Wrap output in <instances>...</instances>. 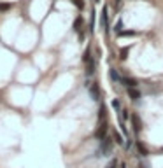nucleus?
Here are the masks:
<instances>
[{
  "label": "nucleus",
  "mask_w": 163,
  "mask_h": 168,
  "mask_svg": "<svg viewBox=\"0 0 163 168\" xmlns=\"http://www.w3.org/2000/svg\"><path fill=\"white\" fill-rule=\"evenodd\" d=\"M83 61L86 63V74L88 75H93V72H95V61H93L91 54H90V49H86L84 54H83Z\"/></svg>",
  "instance_id": "f257e3e1"
},
{
  "label": "nucleus",
  "mask_w": 163,
  "mask_h": 168,
  "mask_svg": "<svg viewBox=\"0 0 163 168\" xmlns=\"http://www.w3.org/2000/svg\"><path fill=\"white\" fill-rule=\"evenodd\" d=\"M107 135V121H104V123H100V126L97 128V131H95V137L98 140H104Z\"/></svg>",
  "instance_id": "f03ea898"
},
{
  "label": "nucleus",
  "mask_w": 163,
  "mask_h": 168,
  "mask_svg": "<svg viewBox=\"0 0 163 168\" xmlns=\"http://www.w3.org/2000/svg\"><path fill=\"white\" fill-rule=\"evenodd\" d=\"M130 119H132V124H133V131H135V133H140V131H142L140 117H139L137 114H132V116H130Z\"/></svg>",
  "instance_id": "7ed1b4c3"
},
{
  "label": "nucleus",
  "mask_w": 163,
  "mask_h": 168,
  "mask_svg": "<svg viewBox=\"0 0 163 168\" xmlns=\"http://www.w3.org/2000/svg\"><path fill=\"white\" fill-rule=\"evenodd\" d=\"M121 82L125 84L126 88H137V81L132 77H121Z\"/></svg>",
  "instance_id": "20e7f679"
},
{
  "label": "nucleus",
  "mask_w": 163,
  "mask_h": 168,
  "mask_svg": "<svg viewBox=\"0 0 163 168\" xmlns=\"http://www.w3.org/2000/svg\"><path fill=\"white\" fill-rule=\"evenodd\" d=\"M137 151H139V154H140V156H147V154H149L147 147L144 145L142 142H137Z\"/></svg>",
  "instance_id": "39448f33"
},
{
  "label": "nucleus",
  "mask_w": 163,
  "mask_h": 168,
  "mask_svg": "<svg viewBox=\"0 0 163 168\" xmlns=\"http://www.w3.org/2000/svg\"><path fill=\"white\" fill-rule=\"evenodd\" d=\"M128 96L132 98V100H139V98H140V93L135 89V88H128Z\"/></svg>",
  "instance_id": "423d86ee"
},
{
  "label": "nucleus",
  "mask_w": 163,
  "mask_h": 168,
  "mask_svg": "<svg viewBox=\"0 0 163 168\" xmlns=\"http://www.w3.org/2000/svg\"><path fill=\"white\" fill-rule=\"evenodd\" d=\"M102 23L105 26V32H109V21H107V7L102 9Z\"/></svg>",
  "instance_id": "0eeeda50"
},
{
  "label": "nucleus",
  "mask_w": 163,
  "mask_h": 168,
  "mask_svg": "<svg viewBox=\"0 0 163 168\" xmlns=\"http://www.w3.org/2000/svg\"><path fill=\"white\" fill-rule=\"evenodd\" d=\"M90 89H91V96H93V100H100L98 86H97V84H93V86H91V88H90Z\"/></svg>",
  "instance_id": "6e6552de"
},
{
  "label": "nucleus",
  "mask_w": 163,
  "mask_h": 168,
  "mask_svg": "<svg viewBox=\"0 0 163 168\" xmlns=\"http://www.w3.org/2000/svg\"><path fill=\"white\" fill-rule=\"evenodd\" d=\"M81 26H83V18L77 16L76 21H74V30H76V32H81Z\"/></svg>",
  "instance_id": "1a4fd4ad"
},
{
  "label": "nucleus",
  "mask_w": 163,
  "mask_h": 168,
  "mask_svg": "<svg viewBox=\"0 0 163 168\" xmlns=\"http://www.w3.org/2000/svg\"><path fill=\"white\" fill-rule=\"evenodd\" d=\"M112 138H114V142H116V144H119V145H123V142H125L119 131H114V133H112Z\"/></svg>",
  "instance_id": "9d476101"
},
{
  "label": "nucleus",
  "mask_w": 163,
  "mask_h": 168,
  "mask_svg": "<svg viewBox=\"0 0 163 168\" xmlns=\"http://www.w3.org/2000/svg\"><path fill=\"white\" fill-rule=\"evenodd\" d=\"M109 75H111V81H121V77H119V74L116 72V68H111V72H109Z\"/></svg>",
  "instance_id": "9b49d317"
},
{
  "label": "nucleus",
  "mask_w": 163,
  "mask_h": 168,
  "mask_svg": "<svg viewBox=\"0 0 163 168\" xmlns=\"http://www.w3.org/2000/svg\"><path fill=\"white\" fill-rule=\"evenodd\" d=\"M72 4H74V5L77 7V9H81V11H83V9H84V7H86L84 0H72Z\"/></svg>",
  "instance_id": "f8f14e48"
},
{
  "label": "nucleus",
  "mask_w": 163,
  "mask_h": 168,
  "mask_svg": "<svg viewBox=\"0 0 163 168\" xmlns=\"http://www.w3.org/2000/svg\"><path fill=\"white\" fill-rule=\"evenodd\" d=\"M128 53H130V47H123V49H121V56H119V58H121V60H126Z\"/></svg>",
  "instance_id": "ddd939ff"
},
{
  "label": "nucleus",
  "mask_w": 163,
  "mask_h": 168,
  "mask_svg": "<svg viewBox=\"0 0 163 168\" xmlns=\"http://www.w3.org/2000/svg\"><path fill=\"white\" fill-rule=\"evenodd\" d=\"M133 35H137V33H135V32H128L126 30V32H121L119 37H133Z\"/></svg>",
  "instance_id": "4468645a"
},
{
  "label": "nucleus",
  "mask_w": 163,
  "mask_h": 168,
  "mask_svg": "<svg viewBox=\"0 0 163 168\" xmlns=\"http://www.w3.org/2000/svg\"><path fill=\"white\" fill-rule=\"evenodd\" d=\"M112 107L116 109V110H119V109H121V103H119V100H118V98H116V100H112Z\"/></svg>",
  "instance_id": "2eb2a0df"
},
{
  "label": "nucleus",
  "mask_w": 163,
  "mask_h": 168,
  "mask_svg": "<svg viewBox=\"0 0 163 168\" xmlns=\"http://www.w3.org/2000/svg\"><path fill=\"white\" fill-rule=\"evenodd\" d=\"M116 166H118V159H112V161H111V163H109V165H107L105 168H116Z\"/></svg>",
  "instance_id": "dca6fc26"
},
{
  "label": "nucleus",
  "mask_w": 163,
  "mask_h": 168,
  "mask_svg": "<svg viewBox=\"0 0 163 168\" xmlns=\"http://www.w3.org/2000/svg\"><path fill=\"white\" fill-rule=\"evenodd\" d=\"M11 9V4H0V11H9Z\"/></svg>",
  "instance_id": "f3484780"
},
{
  "label": "nucleus",
  "mask_w": 163,
  "mask_h": 168,
  "mask_svg": "<svg viewBox=\"0 0 163 168\" xmlns=\"http://www.w3.org/2000/svg\"><path fill=\"white\" fill-rule=\"evenodd\" d=\"M121 112H123V117L128 119V116H130V114H128V110H121Z\"/></svg>",
  "instance_id": "a211bd4d"
},
{
  "label": "nucleus",
  "mask_w": 163,
  "mask_h": 168,
  "mask_svg": "<svg viewBox=\"0 0 163 168\" xmlns=\"http://www.w3.org/2000/svg\"><path fill=\"white\" fill-rule=\"evenodd\" d=\"M121 168H126V165H125V163H123V165H121Z\"/></svg>",
  "instance_id": "6ab92c4d"
},
{
  "label": "nucleus",
  "mask_w": 163,
  "mask_h": 168,
  "mask_svg": "<svg viewBox=\"0 0 163 168\" xmlns=\"http://www.w3.org/2000/svg\"><path fill=\"white\" fill-rule=\"evenodd\" d=\"M139 168H144V166H142V165H139Z\"/></svg>",
  "instance_id": "aec40b11"
}]
</instances>
